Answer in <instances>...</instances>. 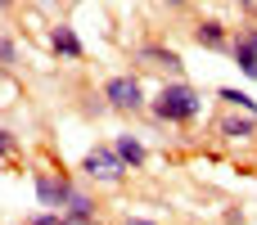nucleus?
Wrapping results in <instances>:
<instances>
[{"mask_svg": "<svg viewBox=\"0 0 257 225\" xmlns=\"http://www.w3.org/2000/svg\"><path fill=\"white\" fill-rule=\"evenodd\" d=\"M149 113H154L163 126H190V122H199V113H203V95H199L185 77H172V81H163V90L149 99Z\"/></svg>", "mask_w": 257, "mask_h": 225, "instance_id": "obj_1", "label": "nucleus"}, {"mask_svg": "<svg viewBox=\"0 0 257 225\" xmlns=\"http://www.w3.org/2000/svg\"><path fill=\"white\" fill-rule=\"evenodd\" d=\"M99 90H104V99H108V113L136 117V113H145V108H149V99H145V86H140V77H131V72H117V77H108Z\"/></svg>", "mask_w": 257, "mask_h": 225, "instance_id": "obj_2", "label": "nucleus"}, {"mask_svg": "<svg viewBox=\"0 0 257 225\" xmlns=\"http://www.w3.org/2000/svg\"><path fill=\"white\" fill-rule=\"evenodd\" d=\"M32 185H36L41 207H50V212H63L68 198L77 194V185H72V176L63 171V162H59V167H36V171H32Z\"/></svg>", "mask_w": 257, "mask_h": 225, "instance_id": "obj_3", "label": "nucleus"}, {"mask_svg": "<svg viewBox=\"0 0 257 225\" xmlns=\"http://www.w3.org/2000/svg\"><path fill=\"white\" fill-rule=\"evenodd\" d=\"M126 171H131V167L117 158L113 144H95V149H86V158H81V176L95 180V185H122Z\"/></svg>", "mask_w": 257, "mask_h": 225, "instance_id": "obj_4", "label": "nucleus"}, {"mask_svg": "<svg viewBox=\"0 0 257 225\" xmlns=\"http://www.w3.org/2000/svg\"><path fill=\"white\" fill-rule=\"evenodd\" d=\"M136 63L149 68V72H167V77H181V72H185V59H181L172 45H158V41L136 45Z\"/></svg>", "mask_w": 257, "mask_h": 225, "instance_id": "obj_5", "label": "nucleus"}, {"mask_svg": "<svg viewBox=\"0 0 257 225\" xmlns=\"http://www.w3.org/2000/svg\"><path fill=\"white\" fill-rule=\"evenodd\" d=\"M230 41H235V32L221 18H199L194 23V45H203L208 54H230Z\"/></svg>", "mask_w": 257, "mask_h": 225, "instance_id": "obj_6", "label": "nucleus"}, {"mask_svg": "<svg viewBox=\"0 0 257 225\" xmlns=\"http://www.w3.org/2000/svg\"><path fill=\"white\" fill-rule=\"evenodd\" d=\"M45 41H50V50H54L59 59H68V63H81V59H86V45H81V36L72 32V23H54Z\"/></svg>", "mask_w": 257, "mask_h": 225, "instance_id": "obj_7", "label": "nucleus"}, {"mask_svg": "<svg viewBox=\"0 0 257 225\" xmlns=\"http://www.w3.org/2000/svg\"><path fill=\"white\" fill-rule=\"evenodd\" d=\"M217 131H221L226 140H253V135H257V113H239V108H230L226 117H217Z\"/></svg>", "mask_w": 257, "mask_h": 225, "instance_id": "obj_8", "label": "nucleus"}, {"mask_svg": "<svg viewBox=\"0 0 257 225\" xmlns=\"http://www.w3.org/2000/svg\"><path fill=\"white\" fill-rule=\"evenodd\" d=\"M113 149H117V158H122L131 171H145V162H149V149L140 144V135L122 131V135H113Z\"/></svg>", "mask_w": 257, "mask_h": 225, "instance_id": "obj_9", "label": "nucleus"}, {"mask_svg": "<svg viewBox=\"0 0 257 225\" xmlns=\"http://www.w3.org/2000/svg\"><path fill=\"white\" fill-rule=\"evenodd\" d=\"M63 216H68L72 225H99V221H95V198H90V194H81V189H77V194L68 198Z\"/></svg>", "mask_w": 257, "mask_h": 225, "instance_id": "obj_10", "label": "nucleus"}, {"mask_svg": "<svg viewBox=\"0 0 257 225\" xmlns=\"http://www.w3.org/2000/svg\"><path fill=\"white\" fill-rule=\"evenodd\" d=\"M230 59H235V68H239L248 81H257V50L244 41V36H235V41H230Z\"/></svg>", "mask_w": 257, "mask_h": 225, "instance_id": "obj_11", "label": "nucleus"}, {"mask_svg": "<svg viewBox=\"0 0 257 225\" xmlns=\"http://www.w3.org/2000/svg\"><path fill=\"white\" fill-rule=\"evenodd\" d=\"M217 99L226 104V108H239V113H257V99L248 90H239V86H217Z\"/></svg>", "mask_w": 257, "mask_h": 225, "instance_id": "obj_12", "label": "nucleus"}, {"mask_svg": "<svg viewBox=\"0 0 257 225\" xmlns=\"http://www.w3.org/2000/svg\"><path fill=\"white\" fill-rule=\"evenodd\" d=\"M0 68H18V45H14V36H5V32H0Z\"/></svg>", "mask_w": 257, "mask_h": 225, "instance_id": "obj_13", "label": "nucleus"}, {"mask_svg": "<svg viewBox=\"0 0 257 225\" xmlns=\"http://www.w3.org/2000/svg\"><path fill=\"white\" fill-rule=\"evenodd\" d=\"M14 153H18V135H14V131H5V126H0V162H9V158H14Z\"/></svg>", "mask_w": 257, "mask_h": 225, "instance_id": "obj_14", "label": "nucleus"}, {"mask_svg": "<svg viewBox=\"0 0 257 225\" xmlns=\"http://www.w3.org/2000/svg\"><path fill=\"white\" fill-rule=\"evenodd\" d=\"M23 225H63V212H50V207H45V212H36V216H27Z\"/></svg>", "mask_w": 257, "mask_h": 225, "instance_id": "obj_15", "label": "nucleus"}, {"mask_svg": "<svg viewBox=\"0 0 257 225\" xmlns=\"http://www.w3.org/2000/svg\"><path fill=\"white\" fill-rule=\"evenodd\" d=\"M235 36H244V41H248V45H253V50H257V23H244V27L235 32Z\"/></svg>", "mask_w": 257, "mask_h": 225, "instance_id": "obj_16", "label": "nucleus"}, {"mask_svg": "<svg viewBox=\"0 0 257 225\" xmlns=\"http://www.w3.org/2000/svg\"><path fill=\"white\" fill-rule=\"evenodd\" d=\"M122 225H158V221H149V216H122Z\"/></svg>", "mask_w": 257, "mask_h": 225, "instance_id": "obj_17", "label": "nucleus"}, {"mask_svg": "<svg viewBox=\"0 0 257 225\" xmlns=\"http://www.w3.org/2000/svg\"><path fill=\"white\" fill-rule=\"evenodd\" d=\"M163 5H167V9H190L194 0H163Z\"/></svg>", "mask_w": 257, "mask_h": 225, "instance_id": "obj_18", "label": "nucleus"}, {"mask_svg": "<svg viewBox=\"0 0 257 225\" xmlns=\"http://www.w3.org/2000/svg\"><path fill=\"white\" fill-rule=\"evenodd\" d=\"M235 5H239V9H248V14L257 9V0H235Z\"/></svg>", "mask_w": 257, "mask_h": 225, "instance_id": "obj_19", "label": "nucleus"}, {"mask_svg": "<svg viewBox=\"0 0 257 225\" xmlns=\"http://www.w3.org/2000/svg\"><path fill=\"white\" fill-rule=\"evenodd\" d=\"M14 5H18V0H0V14H9V9H14Z\"/></svg>", "mask_w": 257, "mask_h": 225, "instance_id": "obj_20", "label": "nucleus"}, {"mask_svg": "<svg viewBox=\"0 0 257 225\" xmlns=\"http://www.w3.org/2000/svg\"><path fill=\"white\" fill-rule=\"evenodd\" d=\"M176 225H199V221H176Z\"/></svg>", "mask_w": 257, "mask_h": 225, "instance_id": "obj_21", "label": "nucleus"}, {"mask_svg": "<svg viewBox=\"0 0 257 225\" xmlns=\"http://www.w3.org/2000/svg\"><path fill=\"white\" fill-rule=\"evenodd\" d=\"M104 5H108V0H104Z\"/></svg>", "mask_w": 257, "mask_h": 225, "instance_id": "obj_22", "label": "nucleus"}, {"mask_svg": "<svg viewBox=\"0 0 257 225\" xmlns=\"http://www.w3.org/2000/svg\"><path fill=\"white\" fill-rule=\"evenodd\" d=\"M253 14H257V9H253Z\"/></svg>", "mask_w": 257, "mask_h": 225, "instance_id": "obj_23", "label": "nucleus"}]
</instances>
